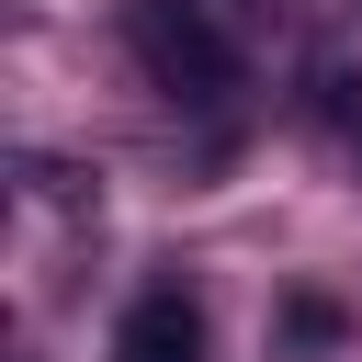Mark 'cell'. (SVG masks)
<instances>
[{
  "instance_id": "obj_1",
  "label": "cell",
  "mask_w": 362,
  "mask_h": 362,
  "mask_svg": "<svg viewBox=\"0 0 362 362\" xmlns=\"http://www.w3.org/2000/svg\"><path fill=\"white\" fill-rule=\"evenodd\" d=\"M124 45L170 102H226L238 90V45L215 34L204 0H124Z\"/></svg>"
},
{
  "instance_id": "obj_2",
  "label": "cell",
  "mask_w": 362,
  "mask_h": 362,
  "mask_svg": "<svg viewBox=\"0 0 362 362\" xmlns=\"http://www.w3.org/2000/svg\"><path fill=\"white\" fill-rule=\"evenodd\" d=\"M113 362H204V305H192L181 283L136 294V305H124V328H113Z\"/></svg>"
}]
</instances>
